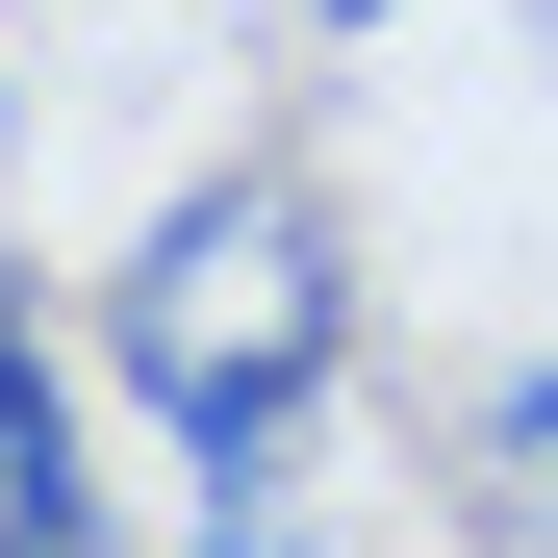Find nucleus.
Returning a JSON list of instances; mask_svg holds the SVG:
<instances>
[{
	"label": "nucleus",
	"instance_id": "obj_1",
	"mask_svg": "<svg viewBox=\"0 0 558 558\" xmlns=\"http://www.w3.org/2000/svg\"><path fill=\"white\" fill-rule=\"evenodd\" d=\"M102 381L153 407V457H178L204 508H279L305 407L355 381V254H330V204H305L279 153L178 178V204L128 229V279H102Z\"/></svg>",
	"mask_w": 558,
	"mask_h": 558
},
{
	"label": "nucleus",
	"instance_id": "obj_2",
	"mask_svg": "<svg viewBox=\"0 0 558 558\" xmlns=\"http://www.w3.org/2000/svg\"><path fill=\"white\" fill-rule=\"evenodd\" d=\"M0 558H102V457H76V355L0 305Z\"/></svg>",
	"mask_w": 558,
	"mask_h": 558
},
{
	"label": "nucleus",
	"instance_id": "obj_3",
	"mask_svg": "<svg viewBox=\"0 0 558 558\" xmlns=\"http://www.w3.org/2000/svg\"><path fill=\"white\" fill-rule=\"evenodd\" d=\"M457 483L508 533H558V355H483V381H457Z\"/></svg>",
	"mask_w": 558,
	"mask_h": 558
},
{
	"label": "nucleus",
	"instance_id": "obj_4",
	"mask_svg": "<svg viewBox=\"0 0 558 558\" xmlns=\"http://www.w3.org/2000/svg\"><path fill=\"white\" fill-rule=\"evenodd\" d=\"M178 558H305V533H279V508H204V533H178Z\"/></svg>",
	"mask_w": 558,
	"mask_h": 558
},
{
	"label": "nucleus",
	"instance_id": "obj_5",
	"mask_svg": "<svg viewBox=\"0 0 558 558\" xmlns=\"http://www.w3.org/2000/svg\"><path fill=\"white\" fill-rule=\"evenodd\" d=\"M330 26H407V0H330Z\"/></svg>",
	"mask_w": 558,
	"mask_h": 558
},
{
	"label": "nucleus",
	"instance_id": "obj_6",
	"mask_svg": "<svg viewBox=\"0 0 558 558\" xmlns=\"http://www.w3.org/2000/svg\"><path fill=\"white\" fill-rule=\"evenodd\" d=\"M0 305H26V279H0Z\"/></svg>",
	"mask_w": 558,
	"mask_h": 558
}]
</instances>
